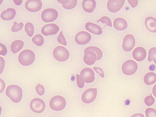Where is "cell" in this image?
Listing matches in <instances>:
<instances>
[{
  "mask_svg": "<svg viewBox=\"0 0 156 117\" xmlns=\"http://www.w3.org/2000/svg\"><path fill=\"white\" fill-rule=\"evenodd\" d=\"M7 53V49L6 46L0 43V55L5 56Z\"/></svg>",
  "mask_w": 156,
  "mask_h": 117,
  "instance_id": "e575fe53",
  "label": "cell"
},
{
  "mask_svg": "<svg viewBox=\"0 0 156 117\" xmlns=\"http://www.w3.org/2000/svg\"><path fill=\"white\" fill-rule=\"evenodd\" d=\"M53 56L56 60L59 62H65L68 59L69 52L65 47L59 46L54 49Z\"/></svg>",
  "mask_w": 156,
  "mask_h": 117,
  "instance_id": "5b68a950",
  "label": "cell"
},
{
  "mask_svg": "<svg viewBox=\"0 0 156 117\" xmlns=\"http://www.w3.org/2000/svg\"><path fill=\"white\" fill-rule=\"evenodd\" d=\"M76 82H77V85H78L79 88H82L85 86V81L83 80V77L79 74H76Z\"/></svg>",
  "mask_w": 156,
  "mask_h": 117,
  "instance_id": "f546056e",
  "label": "cell"
},
{
  "mask_svg": "<svg viewBox=\"0 0 156 117\" xmlns=\"http://www.w3.org/2000/svg\"><path fill=\"white\" fill-rule=\"evenodd\" d=\"M16 15V10L14 8H8L1 13V18L4 21H9L14 18Z\"/></svg>",
  "mask_w": 156,
  "mask_h": 117,
  "instance_id": "ffe728a7",
  "label": "cell"
},
{
  "mask_svg": "<svg viewBox=\"0 0 156 117\" xmlns=\"http://www.w3.org/2000/svg\"><path fill=\"white\" fill-rule=\"evenodd\" d=\"M66 102L65 99L62 96L60 95L54 96L49 102V105L51 109L56 111H59L64 109L66 107Z\"/></svg>",
  "mask_w": 156,
  "mask_h": 117,
  "instance_id": "277c9868",
  "label": "cell"
},
{
  "mask_svg": "<svg viewBox=\"0 0 156 117\" xmlns=\"http://www.w3.org/2000/svg\"><path fill=\"white\" fill-rule=\"evenodd\" d=\"M147 56V52L145 49L142 47H137L134 49L133 52V58L138 61L141 62L144 60Z\"/></svg>",
  "mask_w": 156,
  "mask_h": 117,
  "instance_id": "2e32d148",
  "label": "cell"
},
{
  "mask_svg": "<svg viewBox=\"0 0 156 117\" xmlns=\"http://www.w3.org/2000/svg\"><path fill=\"white\" fill-rule=\"evenodd\" d=\"M30 108L35 113H41L45 108V104L40 98H34L30 102Z\"/></svg>",
  "mask_w": 156,
  "mask_h": 117,
  "instance_id": "9c48e42d",
  "label": "cell"
},
{
  "mask_svg": "<svg viewBox=\"0 0 156 117\" xmlns=\"http://www.w3.org/2000/svg\"><path fill=\"white\" fill-rule=\"evenodd\" d=\"M42 6V2L40 0H28L25 3V8L30 12H37Z\"/></svg>",
  "mask_w": 156,
  "mask_h": 117,
  "instance_id": "5bb4252c",
  "label": "cell"
},
{
  "mask_svg": "<svg viewBox=\"0 0 156 117\" xmlns=\"http://www.w3.org/2000/svg\"><path fill=\"white\" fill-rule=\"evenodd\" d=\"M22 1L21 0H20V1H16V0H14V2L16 4V5H21V4H22Z\"/></svg>",
  "mask_w": 156,
  "mask_h": 117,
  "instance_id": "60d3db41",
  "label": "cell"
},
{
  "mask_svg": "<svg viewBox=\"0 0 156 117\" xmlns=\"http://www.w3.org/2000/svg\"><path fill=\"white\" fill-rule=\"evenodd\" d=\"M25 30L30 37L32 36L34 33V26L32 25V23L31 22L26 23L25 25Z\"/></svg>",
  "mask_w": 156,
  "mask_h": 117,
  "instance_id": "484cf974",
  "label": "cell"
},
{
  "mask_svg": "<svg viewBox=\"0 0 156 117\" xmlns=\"http://www.w3.org/2000/svg\"><path fill=\"white\" fill-rule=\"evenodd\" d=\"M144 81L146 85H151L156 82V74L153 72H149L147 73L144 77Z\"/></svg>",
  "mask_w": 156,
  "mask_h": 117,
  "instance_id": "603a6c76",
  "label": "cell"
},
{
  "mask_svg": "<svg viewBox=\"0 0 156 117\" xmlns=\"http://www.w3.org/2000/svg\"><path fill=\"white\" fill-rule=\"evenodd\" d=\"M113 26L117 31H124L127 28V22L123 18H117L113 21Z\"/></svg>",
  "mask_w": 156,
  "mask_h": 117,
  "instance_id": "e0dca14e",
  "label": "cell"
},
{
  "mask_svg": "<svg viewBox=\"0 0 156 117\" xmlns=\"http://www.w3.org/2000/svg\"><path fill=\"white\" fill-rule=\"evenodd\" d=\"M125 0H110L108 2V9L111 12H117L125 4Z\"/></svg>",
  "mask_w": 156,
  "mask_h": 117,
  "instance_id": "8fae6325",
  "label": "cell"
},
{
  "mask_svg": "<svg viewBox=\"0 0 156 117\" xmlns=\"http://www.w3.org/2000/svg\"><path fill=\"white\" fill-rule=\"evenodd\" d=\"M36 91L39 95H42L45 93L44 87L41 84H38L36 86Z\"/></svg>",
  "mask_w": 156,
  "mask_h": 117,
  "instance_id": "836d02e7",
  "label": "cell"
},
{
  "mask_svg": "<svg viewBox=\"0 0 156 117\" xmlns=\"http://www.w3.org/2000/svg\"><path fill=\"white\" fill-rule=\"evenodd\" d=\"M94 69L98 74H99L101 76L102 78H103L105 77L104 71H103V70H102L101 68L98 67H94Z\"/></svg>",
  "mask_w": 156,
  "mask_h": 117,
  "instance_id": "d590c367",
  "label": "cell"
},
{
  "mask_svg": "<svg viewBox=\"0 0 156 117\" xmlns=\"http://www.w3.org/2000/svg\"><path fill=\"white\" fill-rule=\"evenodd\" d=\"M153 60L156 64V47H152L148 52V61L151 62Z\"/></svg>",
  "mask_w": 156,
  "mask_h": 117,
  "instance_id": "4316f807",
  "label": "cell"
},
{
  "mask_svg": "<svg viewBox=\"0 0 156 117\" xmlns=\"http://www.w3.org/2000/svg\"><path fill=\"white\" fill-rule=\"evenodd\" d=\"M92 39L91 35L87 32H79L75 36V42L79 45H86L89 43Z\"/></svg>",
  "mask_w": 156,
  "mask_h": 117,
  "instance_id": "30bf717a",
  "label": "cell"
},
{
  "mask_svg": "<svg viewBox=\"0 0 156 117\" xmlns=\"http://www.w3.org/2000/svg\"><path fill=\"white\" fill-rule=\"evenodd\" d=\"M5 67V60L4 59L0 56V74L2 73Z\"/></svg>",
  "mask_w": 156,
  "mask_h": 117,
  "instance_id": "8d00e7d4",
  "label": "cell"
},
{
  "mask_svg": "<svg viewBox=\"0 0 156 117\" xmlns=\"http://www.w3.org/2000/svg\"><path fill=\"white\" fill-rule=\"evenodd\" d=\"M131 117H144V116L142 114H136Z\"/></svg>",
  "mask_w": 156,
  "mask_h": 117,
  "instance_id": "ab89813d",
  "label": "cell"
},
{
  "mask_svg": "<svg viewBox=\"0 0 156 117\" xmlns=\"http://www.w3.org/2000/svg\"><path fill=\"white\" fill-rule=\"evenodd\" d=\"M145 25L147 29L151 32H156V19L149 16L145 20Z\"/></svg>",
  "mask_w": 156,
  "mask_h": 117,
  "instance_id": "44dd1931",
  "label": "cell"
},
{
  "mask_svg": "<svg viewBox=\"0 0 156 117\" xmlns=\"http://www.w3.org/2000/svg\"><path fill=\"white\" fill-rule=\"evenodd\" d=\"M57 40L59 43L62 44L63 45H65V46L67 45V43H66V39H65L64 35H63L62 32L61 31L60 32V33L59 34V35L58 36Z\"/></svg>",
  "mask_w": 156,
  "mask_h": 117,
  "instance_id": "d6a6232c",
  "label": "cell"
},
{
  "mask_svg": "<svg viewBox=\"0 0 156 117\" xmlns=\"http://www.w3.org/2000/svg\"><path fill=\"white\" fill-rule=\"evenodd\" d=\"M3 2V1L2 0H0V5L2 4V2Z\"/></svg>",
  "mask_w": 156,
  "mask_h": 117,
  "instance_id": "ee69618b",
  "label": "cell"
},
{
  "mask_svg": "<svg viewBox=\"0 0 156 117\" xmlns=\"http://www.w3.org/2000/svg\"><path fill=\"white\" fill-rule=\"evenodd\" d=\"M85 28L87 31L90 32L92 33L95 34V35H99L102 33V29L100 27V26H99L95 23L87 22L85 25Z\"/></svg>",
  "mask_w": 156,
  "mask_h": 117,
  "instance_id": "d6986e66",
  "label": "cell"
},
{
  "mask_svg": "<svg viewBox=\"0 0 156 117\" xmlns=\"http://www.w3.org/2000/svg\"><path fill=\"white\" fill-rule=\"evenodd\" d=\"M6 95L12 102L18 103L21 100L23 97V90L20 86L10 85L6 88Z\"/></svg>",
  "mask_w": 156,
  "mask_h": 117,
  "instance_id": "7a4b0ae2",
  "label": "cell"
},
{
  "mask_svg": "<svg viewBox=\"0 0 156 117\" xmlns=\"http://www.w3.org/2000/svg\"><path fill=\"white\" fill-rule=\"evenodd\" d=\"M153 95L156 97V84L154 86V87L153 88Z\"/></svg>",
  "mask_w": 156,
  "mask_h": 117,
  "instance_id": "b9f144b4",
  "label": "cell"
},
{
  "mask_svg": "<svg viewBox=\"0 0 156 117\" xmlns=\"http://www.w3.org/2000/svg\"><path fill=\"white\" fill-rule=\"evenodd\" d=\"M58 16V11L52 8H48L45 9L41 14V18L45 22H51L56 20Z\"/></svg>",
  "mask_w": 156,
  "mask_h": 117,
  "instance_id": "52a82bcc",
  "label": "cell"
},
{
  "mask_svg": "<svg viewBox=\"0 0 156 117\" xmlns=\"http://www.w3.org/2000/svg\"><path fill=\"white\" fill-rule=\"evenodd\" d=\"M96 6V2L94 0H84L82 2V7L88 13L93 12Z\"/></svg>",
  "mask_w": 156,
  "mask_h": 117,
  "instance_id": "ac0fdd59",
  "label": "cell"
},
{
  "mask_svg": "<svg viewBox=\"0 0 156 117\" xmlns=\"http://www.w3.org/2000/svg\"><path fill=\"white\" fill-rule=\"evenodd\" d=\"M23 22L17 23L16 22H14L13 26H12L11 30H12V31L14 32L21 31L22 29V28H23Z\"/></svg>",
  "mask_w": 156,
  "mask_h": 117,
  "instance_id": "f1b7e54d",
  "label": "cell"
},
{
  "mask_svg": "<svg viewBox=\"0 0 156 117\" xmlns=\"http://www.w3.org/2000/svg\"><path fill=\"white\" fill-rule=\"evenodd\" d=\"M35 59L34 53L28 49L22 51L18 56L19 62L24 66H28L32 64Z\"/></svg>",
  "mask_w": 156,
  "mask_h": 117,
  "instance_id": "3957f363",
  "label": "cell"
},
{
  "mask_svg": "<svg viewBox=\"0 0 156 117\" xmlns=\"http://www.w3.org/2000/svg\"><path fill=\"white\" fill-rule=\"evenodd\" d=\"M24 43L21 40H16L14 41L11 45V50L13 53H16L20 51L23 46Z\"/></svg>",
  "mask_w": 156,
  "mask_h": 117,
  "instance_id": "7402d4cb",
  "label": "cell"
},
{
  "mask_svg": "<svg viewBox=\"0 0 156 117\" xmlns=\"http://www.w3.org/2000/svg\"><path fill=\"white\" fill-rule=\"evenodd\" d=\"M32 42L35 45H36L37 46H42L44 44V39L43 36L42 35H40V34L35 35L32 38Z\"/></svg>",
  "mask_w": 156,
  "mask_h": 117,
  "instance_id": "d4e9b609",
  "label": "cell"
},
{
  "mask_svg": "<svg viewBox=\"0 0 156 117\" xmlns=\"http://www.w3.org/2000/svg\"><path fill=\"white\" fill-rule=\"evenodd\" d=\"M146 117H156V110L152 108H148L145 111Z\"/></svg>",
  "mask_w": 156,
  "mask_h": 117,
  "instance_id": "4dcf8cb0",
  "label": "cell"
},
{
  "mask_svg": "<svg viewBox=\"0 0 156 117\" xmlns=\"http://www.w3.org/2000/svg\"><path fill=\"white\" fill-rule=\"evenodd\" d=\"M80 76L83 77L86 83H90L94 82V72L90 68H85L81 71Z\"/></svg>",
  "mask_w": 156,
  "mask_h": 117,
  "instance_id": "9a60e30c",
  "label": "cell"
},
{
  "mask_svg": "<svg viewBox=\"0 0 156 117\" xmlns=\"http://www.w3.org/2000/svg\"><path fill=\"white\" fill-rule=\"evenodd\" d=\"M98 22H101V23L106 24L108 26H109L110 27H112V21L110 20L109 17L108 16H103L101 18H100Z\"/></svg>",
  "mask_w": 156,
  "mask_h": 117,
  "instance_id": "83f0119b",
  "label": "cell"
},
{
  "mask_svg": "<svg viewBox=\"0 0 156 117\" xmlns=\"http://www.w3.org/2000/svg\"><path fill=\"white\" fill-rule=\"evenodd\" d=\"M58 2L62 4L63 7L66 9H71L75 8L77 5L78 1L76 0H66V1H60L58 0Z\"/></svg>",
  "mask_w": 156,
  "mask_h": 117,
  "instance_id": "cb8c5ba5",
  "label": "cell"
},
{
  "mask_svg": "<svg viewBox=\"0 0 156 117\" xmlns=\"http://www.w3.org/2000/svg\"><path fill=\"white\" fill-rule=\"evenodd\" d=\"M59 31V26L54 23H49L44 25L41 29L43 35H54L56 34Z\"/></svg>",
  "mask_w": 156,
  "mask_h": 117,
  "instance_id": "7c38bea8",
  "label": "cell"
},
{
  "mask_svg": "<svg viewBox=\"0 0 156 117\" xmlns=\"http://www.w3.org/2000/svg\"><path fill=\"white\" fill-rule=\"evenodd\" d=\"M128 2L133 8H135L138 5V2H139L137 0H128Z\"/></svg>",
  "mask_w": 156,
  "mask_h": 117,
  "instance_id": "74e56055",
  "label": "cell"
},
{
  "mask_svg": "<svg viewBox=\"0 0 156 117\" xmlns=\"http://www.w3.org/2000/svg\"><path fill=\"white\" fill-rule=\"evenodd\" d=\"M137 68L138 66L136 62L133 60H129L123 63L122 69L123 74L127 76H130L136 72Z\"/></svg>",
  "mask_w": 156,
  "mask_h": 117,
  "instance_id": "8992f818",
  "label": "cell"
},
{
  "mask_svg": "<svg viewBox=\"0 0 156 117\" xmlns=\"http://www.w3.org/2000/svg\"><path fill=\"white\" fill-rule=\"evenodd\" d=\"M155 102L154 98L152 95L147 96L144 99V102L147 106H151Z\"/></svg>",
  "mask_w": 156,
  "mask_h": 117,
  "instance_id": "1f68e13d",
  "label": "cell"
},
{
  "mask_svg": "<svg viewBox=\"0 0 156 117\" xmlns=\"http://www.w3.org/2000/svg\"><path fill=\"white\" fill-rule=\"evenodd\" d=\"M135 43L136 41L133 35L131 34H128L126 35L124 38L122 47L126 52H130L134 48Z\"/></svg>",
  "mask_w": 156,
  "mask_h": 117,
  "instance_id": "4fadbf2b",
  "label": "cell"
},
{
  "mask_svg": "<svg viewBox=\"0 0 156 117\" xmlns=\"http://www.w3.org/2000/svg\"><path fill=\"white\" fill-rule=\"evenodd\" d=\"M97 96L96 88H89L86 90L82 94V100L85 104H90L94 102Z\"/></svg>",
  "mask_w": 156,
  "mask_h": 117,
  "instance_id": "ba28073f",
  "label": "cell"
},
{
  "mask_svg": "<svg viewBox=\"0 0 156 117\" xmlns=\"http://www.w3.org/2000/svg\"><path fill=\"white\" fill-rule=\"evenodd\" d=\"M103 56L101 49L95 46H89L84 51L83 60L88 65H92L96 60H99Z\"/></svg>",
  "mask_w": 156,
  "mask_h": 117,
  "instance_id": "6da1fadb",
  "label": "cell"
},
{
  "mask_svg": "<svg viewBox=\"0 0 156 117\" xmlns=\"http://www.w3.org/2000/svg\"><path fill=\"white\" fill-rule=\"evenodd\" d=\"M5 87V82L0 78V93H1L2 91H4Z\"/></svg>",
  "mask_w": 156,
  "mask_h": 117,
  "instance_id": "f35d334b",
  "label": "cell"
},
{
  "mask_svg": "<svg viewBox=\"0 0 156 117\" xmlns=\"http://www.w3.org/2000/svg\"><path fill=\"white\" fill-rule=\"evenodd\" d=\"M1 111H2V108H1V107H0V115H1Z\"/></svg>",
  "mask_w": 156,
  "mask_h": 117,
  "instance_id": "7bdbcfd3",
  "label": "cell"
}]
</instances>
